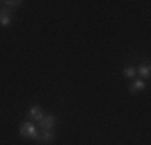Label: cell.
Returning <instances> with one entry per match:
<instances>
[{
	"mask_svg": "<svg viewBox=\"0 0 151 145\" xmlns=\"http://www.w3.org/2000/svg\"><path fill=\"white\" fill-rule=\"evenodd\" d=\"M19 134L23 137H27V139H37L39 130L35 129V126L32 123H23L19 128Z\"/></svg>",
	"mask_w": 151,
	"mask_h": 145,
	"instance_id": "6da1fadb",
	"label": "cell"
},
{
	"mask_svg": "<svg viewBox=\"0 0 151 145\" xmlns=\"http://www.w3.org/2000/svg\"><path fill=\"white\" fill-rule=\"evenodd\" d=\"M55 124H56V118L53 115H47V116L44 115V118L39 121V126H40L44 130H52Z\"/></svg>",
	"mask_w": 151,
	"mask_h": 145,
	"instance_id": "7a4b0ae2",
	"label": "cell"
},
{
	"mask_svg": "<svg viewBox=\"0 0 151 145\" xmlns=\"http://www.w3.org/2000/svg\"><path fill=\"white\" fill-rule=\"evenodd\" d=\"M12 16H13L12 8H8V7L0 8V26H8L12 23Z\"/></svg>",
	"mask_w": 151,
	"mask_h": 145,
	"instance_id": "3957f363",
	"label": "cell"
},
{
	"mask_svg": "<svg viewBox=\"0 0 151 145\" xmlns=\"http://www.w3.org/2000/svg\"><path fill=\"white\" fill-rule=\"evenodd\" d=\"M37 140L40 144H52L55 140V132L53 130H44L42 129L40 132L37 134Z\"/></svg>",
	"mask_w": 151,
	"mask_h": 145,
	"instance_id": "277c9868",
	"label": "cell"
},
{
	"mask_svg": "<svg viewBox=\"0 0 151 145\" xmlns=\"http://www.w3.org/2000/svg\"><path fill=\"white\" fill-rule=\"evenodd\" d=\"M29 118L31 119H35V121H40L44 118V111L37 107V105H32L31 110H29Z\"/></svg>",
	"mask_w": 151,
	"mask_h": 145,
	"instance_id": "5b68a950",
	"label": "cell"
},
{
	"mask_svg": "<svg viewBox=\"0 0 151 145\" xmlns=\"http://www.w3.org/2000/svg\"><path fill=\"white\" fill-rule=\"evenodd\" d=\"M145 87H146L145 81H142V79H137V81H134V82L130 84V87H129V89H130L132 94H137V92H140V90H143Z\"/></svg>",
	"mask_w": 151,
	"mask_h": 145,
	"instance_id": "8992f818",
	"label": "cell"
},
{
	"mask_svg": "<svg viewBox=\"0 0 151 145\" xmlns=\"http://www.w3.org/2000/svg\"><path fill=\"white\" fill-rule=\"evenodd\" d=\"M138 72H140V76H142L143 79H150V76H151V68H150V65H148V63L142 65V66L138 68Z\"/></svg>",
	"mask_w": 151,
	"mask_h": 145,
	"instance_id": "52a82bcc",
	"label": "cell"
},
{
	"mask_svg": "<svg viewBox=\"0 0 151 145\" xmlns=\"http://www.w3.org/2000/svg\"><path fill=\"white\" fill-rule=\"evenodd\" d=\"M135 74H137L135 68H132V66H125V68H124V76H125L127 79H134Z\"/></svg>",
	"mask_w": 151,
	"mask_h": 145,
	"instance_id": "ba28073f",
	"label": "cell"
},
{
	"mask_svg": "<svg viewBox=\"0 0 151 145\" xmlns=\"http://www.w3.org/2000/svg\"><path fill=\"white\" fill-rule=\"evenodd\" d=\"M5 3H6V7H8V8H12V7H13V8H16V7H19L23 2H21V0H15V2H12V0H6Z\"/></svg>",
	"mask_w": 151,
	"mask_h": 145,
	"instance_id": "9c48e42d",
	"label": "cell"
}]
</instances>
